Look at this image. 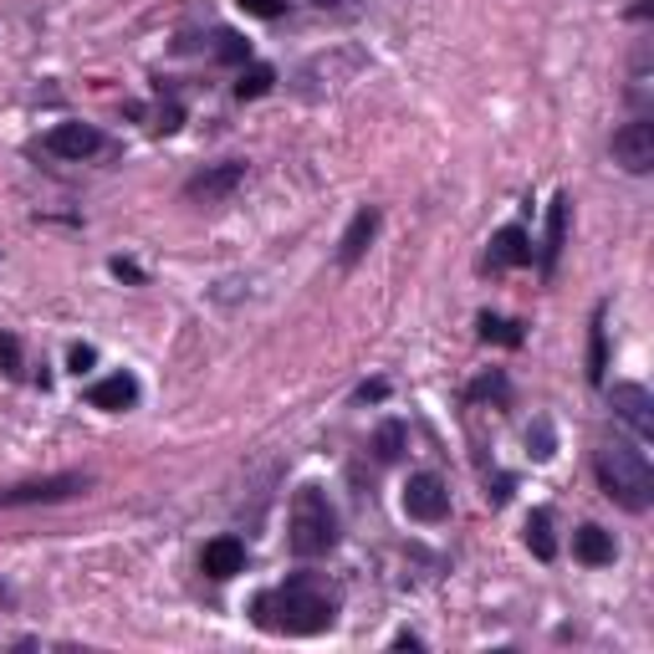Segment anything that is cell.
<instances>
[{"label":"cell","instance_id":"obj_1","mask_svg":"<svg viewBox=\"0 0 654 654\" xmlns=\"http://www.w3.org/2000/svg\"><path fill=\"white\" fill-rule=\"evenodd\" d=\"M251 614H256L261 629H271V634L303 639V634H322V629H333L337 604L322 593L318 583H312V578H292V583L261 593Z\"/></svg>","mask_w":654,"mask_h":654},{"label":"cell","instance_id":"obj_2","mask_svg":"<svg viewBox=\"0 0 654 654\" xmlns=\"http://www.w3.org/2000/svg\"><path fill=\"white\" fill-rule=\"evenodd\" d=\"M599 486H604L624 511H644V506L654 502V470H650V460H644V451L629 445V440L604 445V451H599Z\"/></svg>","mask_w":654,"mask_h":654},{"label":"cell","instance_id":"obj_3","mask_svg":"<svg viewBox=\"0 0 654 654\" xmlns=\"http://www.w3.org/2000/svg\"><path fill=\"white\" fill-rule=\"evenodd\" d=\"M337 547V511L318 486H303L292 496V553L322 557Z\"/></svg>","mask_w":654,"mask_h":654},{"label":"cell","instance_id":"obj_4","mask_svg":"<svg viewBox=\"0 0 654 654\" xmlns=\"http://www.w3.org/2000/svg\"><path fill=\"white\" fill-rule=\"evenodd\" d=\"M614 164L629 169V174H650L654 169V123L650 118H634L614 134Z\"/></svg>","mask_w":654,"mask_h":654},{"label":"cell","instance_id":"obj_5","mask_svg":"<svg viewBox=\"0 0 654 654\" xmlns=\"http://www.w3.org/2000/svg\"><path fill=\"white\" fill-rule=\"evenodd\" d=\"M404 511L415 521H445L451 517V491L440 476H409V486H404Z\"/></svg>","mask_w":654,"mask_h":654},{"label":"cell","instance_id":"obj_6","mask_svg":"<svg viewBox=\"0 0 654 654\" xmlns=\"http://www.w3.org/2000/svg\"><path fill=\"white\" fill-rule=\"evenodd\" d=\"M87 491V476H47V481H21L0 491V506H36V502H67Z\"/></svg>","mask_w":654,"mask_h":654},{"label":"cell","instance_id":"obj_7","mask_svg":"<svg viewBox=\"0 0 654 654\" xmlns=\"http://www.w3.org/2000/svg\"><path fill=\"white\" fill-rule=\"evenodd\" d=\"M608 404H614V415H619L639 440H654V399L644 384H614Z\"/></svg>","mask_w":654,"mask_h":654},{"label":"cell","instance_id":"obj_8","mask_svg":"<svg viewBox=\"0 0 654 654\" xmlns=\"http://www.w3.org/2000/svg\"><path fill=\"white\" fill-rule=\"evenodd\" d=\"M47 149L57 153V159L83 164V159H92V153L102 149V134L98 128H87V123H57V128L47 134Z\"/></svg>","mask_w":654,"mask_h":654},{"label":"cell","instance_id":"obj_9","mask_svg":"<svg viewBox=\"0 0 654 654\" xmlns=\"http://www.w3.org/2000/svg\"><path fill=\"white\" fill-rule=\"evenodd\" d=\"M87 404L108 409V415H123V409L138 404V379L134 373H108V379H98V384L87 388Z\"/></svg>","mask_w":654,"mask_h":654},{"label":"cell","instance_id":"obj_10","mask_svg":"<svg viewBox=\"0 0 654 654\" xmlns=\"http://www.w3.org/2000/svg\"><path fill=\"white\" fill-rule=\"evenodd\" d=\"M240 180H246V164H215V169H205V174H195L185 195L189 200L215 205V200H225L231 189H240Z\"/></svg>","mask_w":654,"mask_h":654},{"label":"cell","instance_id":"obj_11","mask_svg":"<svg viewBox=\"0 0 654 654\" xmlns=\"http://www.w3.org/2000/svg\"><path fill=\"white\" fill-rule=\"evenodd\" d=\"M373 235H379V210H358V215L348 220L343 240H337V261H343V267H353V261H358V256L373 246Z\"/></svg>","mask_w":654,"mask_h":654},{"label":"cell","instance_id":"obj_12","mask_svg":"<svg viewBox=\"0 0 654 654\" xmlns=\"http://www.w3.org/2000/svg\"><path fill=\"white\" fill-rule=\"evenodd\" d=\"M205 572L210 578H235V572L246 568V542H235V538H215V542H205Z\"/></svg>","mask_w":654,"mask_h":654},{"label":"cell","instance_id":"obj_13","mask_svg":"<svg viewBox=\"0 0 654 654\" xmlns=\"http://www.w3.org/2000/svg\"><path fill=\"white\" fill-rule=\"evenodd\" d=\"M532 261V246H527V231L521 225H506V231H496V240H491V256L486 267H527Z\"/></svg>","mask_w":654,"mask_h":654},{"label":"cell","instance_id":"obj_14","mask_svg":"<svg viewBox=\"0 0 654 654\" xmlns=\"http://www.w3.org/2000/svg\"><path fill=\"white\" fill-rule=\"evenodd\" d=\"M572 553H578V563H588V568H608L614 563V538H608L604 527H578L572 532Z\"/></svg>","mask_w":654,"mask_h":654},{"label":"cell","instance_id":"obj_15","mask_svg":"<svg viewBox=\"0 0 654 654\" xmlns=\"http://www.w3.org/2000/svg\"><path fill=\"white\" fill-rule=\"evenodd\" d=\"M568 195H557L553 210H547V246H542V271L557 267V256H563V246H568Z\"/></svg>","mask_w":654,"mask_h":654},{"label":"cell","instance_id":"obj_16","mask_svg":"<svg viewBox=\"0 0 654 654\" xmlns=\"http://www.w3.org/2000/svg\"><path fill=\"white\" fill-rule=\"evenodd\" d=\"M527 547L547 563V557L557 553V538H553V511H532L527 517Z\"/></svg>","mask_w":654,"mask_h":654},{"label":"cell","instance_id":"obj_17","mask_svg":"<svg viewBox=\"0 0 654 654\" xmlns=\"http://www.w3.org/2000/svg\"><path fill=\"white\" fill-rule=\"evenodd\" d=\"M271 83H276V72L271 67H246L240 72V83H235V98L246 102V98H267Z\"/></svg>","mask_w":654,"mask_h":654},{"label":"cell","instance_id":"obj_18","mask_svg":"<svg viewBox=\"0 0 654 654\" xmlns=\"http://www.w3.org/2000/svg\"><path fill=\"white\" fill-rule=\"evenodd\" d=\"M604 369H608V343H604V312L593 318V358H588V379L604 384Z\"/></svg>","mask_w":654,"mask_h":654},{"label":"cell","instance_id":"obj_19","mask_svg":"<svg viewBox=\"0 0 654 654\" xmlns=\"http://www.w3.org/2000/svg\"><path fill=\"white\" fill-rule=\"evenodd\" d=\"M220 62H251V41L246 36H235V32H220Z\"/></svg>","mask_w":654,"mask_h":654},{"label":"cell","instance_id":"obj_20","mask_svg":"<svg viewBox=\"0 0 654 654\" xmlns=\"http://www.w3.org/2000/svg\"><path fill=\"white\" fill-rule=\"evenodd\" d=\"M240 11H246V16H261V21H276L286 11V0H240Z\"/></svg>","mask_w":654,"mask_h":654},{"label":"cell","instance_id":"obj_21","mask_svg":"<svg viewBox=\"0 0 654 654\" xmlns=\"http://www.w3.org/2000/svg\"><path fill=\"white\" fill-rule=\"evenodd\" d=\"M481 337H502V343H521V333L511 328V322H502V318H481Z\"/></svg>","mask_w":654,"mask_h":654},{"label":"cell","instance_id":"obj_22","mask_svg":"<svg viewBox=\"0 0 654 654\" xmlns=\"http://www.w3.org/2000/svg\"><path fill=\"white\" fill-rule=\"evenodd\" d=\"M486 394H496V399L506 394V379H502V373H486V379H476V384H470V399H486Z\"/></svg>","mask_w":654,"mask_h":654},{"label":"cell","instance_id":"obj_23","mask_svg":"<svg viewBox=\"0 0 654 654\" xmlns=\"http://www.w3.org/2000/svg\"><path fill=\"white\" fill-rule=\"evenodd\" d=\"M0 369L21 373V343H16V337H0Z\"/></svg>","mask_w":654,"mask_h":654},{"label":"cell","instance_id":"obj_24","mask_svg":"<svg viewBox=\"0 0 654 654\" xmlns=\"http://www.w3.org/2000/svg\"><path fill=\"white\" fill-rule=\"evenodd\" d=\"M379 455H384V460H394V455H399V424H388L384 435H379Z\"/></svg>","mask_w":654,"mask_h":654},{"label":"cell","instance_id":"obj_25","mask_svg":"<svg viewBox=\"0 0 654 654\" xmlns=\"http://www.w3.org/2000/svg\"><path fill=\"white\" fill-rule=\"evenodd\" d=\"M92 363H98V353L92 348H72V373H87Z\"/></svg>","mask_w":654,"mask_h":654},{"label":"cell","instance_id":"obj_26","mask_svg":"<svg viewBox=\"0 0 654 654\" xmlns=\"http://www.w3.org/2000/svg\"><path fill=\"white\" fill-rule=\"evenodd\" d=\"M113 271H118V276H128V282H144V271H138L134 261H113Z\"/></svg>","mask_w":654,"mask_h":654},{"label":"cell","instance_id":"obj_27","mask_svg":"<svg viewBox=\"0 0 654 654\" xmlns=\"http://www.w3.org/2000/svg\"><path fill=\"white\" fill-rule=\"evenodd\" d=\"M384 394H388L384 384H363V388H358V399H384Z\"/></svg>","mask_w":654,"mask_h":654}]
</instances>
